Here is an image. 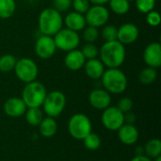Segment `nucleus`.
<instances>
[{
  "label": "nucleus",
  "instance_id": "obj_1",
  "mask_svg": "<svg viewBox=\"0 0 161 161\" xmlns=\"http://www.w3.org/2000/svg\"><path fill=\"white\" fill-rule=\"evenodd\" d=\"M125 47L119 41L105 42L99 49L100 60L105 67L119 68L125 60Z\"/></svg>",
  "mask_w": 161,
  "mask_h": 161
},
{
  "label": "nucleus",
  "instance_id": "obj_2",
  "mask_svg": "<svg viewBox=\"0 0 161 161\" xmlns=\"http://www.w3.org/2000/svg\"><path fill=\"white\" fill-rule=\"evenodd\" d=\"M38 25L42 35L54 37L63 27V17L54 8H46L39 15Z\"/></svg>",
  "mask_w": 161,
  "mask_h": 161
},
{
  "label": "nucleus",
  "instance_id": "obj_3",
  "mask_svg": "<svg viewBox=\"0 0 161 161\" xmlns=\"http://www.w3.org/2000/svg\"><path fill=\"white\" fill-rule=\"evenodd\" d=\"M101 80L104 89L109 93L120 94L127 88V77L119 68H108L105 70Z\"/></svg>",
  "mask_w": 161,
  "mask_h": 161
},
{
  "label": "nucleus",
  "instance_id": "obj_4",
  "mask_svg": "<svg viewBox=\"0 0 161 161\" xmlns=\"http://www.w3.org/2000/svg\"><path fill=\"white\" fill-rule=\"evenodd\" d=\"M46 94L47 92L43 84L35 80L25 84L22 92V100L27 108H40L42 106Z\"/></svg>",
  "mask_w": 161,
  "mask_h": 161
},
{
  "label": "nucleus",
  "instance_id": "obj_5",
  "mask_svg": "<svg viewBox=\"0 0 161 161\" xmlns=\"http://www.w3.org/2000/svg\"><path fill=\"white\" fill-rule=\"evenodd\" d=\"M68 131L74 139L83 141L92 132L91 120L83 113L75 114L69 120Z\"/></svg>",
  "mask_w": 161,
  "mask_h": 161
},
{
  "label": "nucleus",
  "instance_id": "obj_6",
  "mask_svg": "<svg viewBox=\"0 0 161 161\" xmlns=\"http://www.w3.org/2000/svg\"><path fill=\"white\" fill-rule=\"evenodd\" d=\"M66 106V97L60 91H53L46 94L42 107L43 111L48 117L57 118L64 110Z\"/></svg>",
  "mask_w": 161,
  "mask_h": 161
},
{
  "label": "nucleus",
  "instance_id": "obj_7",
  "mask_svg": "<svg viewBox=\"0 0 161 161\" xmlns=\"http://www.w3.org/2000/svg\"><path fill=\"white\" fill-rule=\"evenodd\" d=\"M13 71L16 77L25 84L35 81L39 74L38 65L29 58H22L17 59Z\"/></svg>",
  "mask_w": 161,
  "mask_h": 161
},
{
  "label": "nucleus",
  "instance_id": "obj_8",
  "mask_svg": "<svg viewBox=\"0 0 161 161\" xmlns=\"http://www.w3.org/2000/svg\"><path fill=\"white\" fill-rule=\"evenodd\" d=\"M57 49L69 52L76 49L80 43V37L78 32L71 30L69 28H61L54 37Z\"/></svg>",
  "mask_w": 161,
  "mask_h": 161
},
{
  "label": "nucleus",
  "instance_id": "obj_9",
  "mask_svg": "<svg viewBox=\"0 0 161 161\" xmlns=\"http://www.w3.org/2000/svg\"><path fill=\"white\" fill-rule=\"evenodd\" d=\"M86 24L94 27H101L108 24L110 14L108 8L104 5H92L85 13Z\"/></svg>",
  "mask_w": 161,
  "mask_h": 161
},
{
  "label": "nucleus",
  "instance_id": "obj_10",
  "mask_svg": "<svg viewBox=\"0 0 161 161\" xmlns=\"http://www.w3.org/2000/svg\"><path fill=\"white\" fill-rule=\"evenodd\" d=\"M101 121L107 129L116 131L125 124V113L117 107H108L102 113Z\"/></svg>",
  "mask_w": 161,
  "mask_h": 161
},
{
  "label": "nucleus",
  "instance_id": "obj_11",
  "mask_svg": "<svg viewBox=\"0 0 161 161\" xmlns=\"http://www.w3.org/2000/svg\"><path fill=\"white\" fill-rule=\"evenodd\" d=\"M57 47L54 38L47 35L40 36L35 42L36 55L42 59H48L52 58L56 53Z\"/></svg>",
  "mask_w": 161,
  "mask_h": 161
},
{
  "label": "nucleus",
  "instance_id": "obj_12",
  "mask_svg": "<svg viewBox=\"0 0 161 161\" xmlns=\"http://www.w3.org/2000/svg\"><path fill=\"white\" fill-rule=\"evenodd\" d=\"M143 60L148 67L158 69L161 66V45L158 42L149 43L143 51Z\"/></svg>",
  "mask_w": 161,
  "mask_h": 161
},
{
  "label": "nucleus",
  "instance_id": "obj_13",
  "mask_svg": "<svg viewBox=\"0 0 161 161\" xmlns=\"http://www.w3.org/2000/svg\"><path fill=\"white\" fill-rule=\"evenodd\" d=\"M140 35V30L138 26L132 23H125L118 28L117 41L122 44L127 45L135 42Z\"/></svg>",
  "mask_w": 161,
  "mask_h": 161
},
{
  "label": "nucleus",
  "instance_id": "obj_14",
  "mask_svg": "<svg viewBox=\"0 0 161 161\" xmlns=\"http://www.w3.org/2000/svg\"><path fill=\"white\" fill-rule=\"evenodd\" d=\"M89 102L92 108L98 110H104L110 106L111 96L105 89H95L89 95Z\"/></svg>",
  "mask_w": 161,
  "mask_h": 161
},
{
  "label": "nucleus",
  "instance_id": "obj_15",
  "mask_svg": "<svg viewBox=\"0 0 161 161\" xmlns=\"http://www.w3.org/2000/svg\"><path fill=\"white\" fill-rule=\"evenodd\" d=\"M3 108H4L5 113L8 116L12 117V118H18V117L23 116L27 109L22 98H18V97L8 98L5 102Z\"/></svg>",
  "mask_w": 161,
  "mask_h": 161
},
{
  "label": "nucleus",
  "instance_id": "obj_16",
  "mask_svg": "<svg viewBox=\"0 0 161 161\" xmlns=\"http://www.w3.org/2000/svg\"><path fill=\"white\" fill-rule=\"evenodd\" d=\"M86 60L81 50L76 48L67 52L64 58V64L71 71H78L84 67Z\"/></svg>",
  "mask_w": 161,
  "mask_h": 161
},
{
  "label": "nucleus",
  "instance_id": "obj_17",
  "mask_svg": "<svg viewBox=\"0 0 161 161\" xmlns=\"http://www.w3.org/2000/svg\"><path fill=\"white\" fill-rule=\"evenodd\" d=\"M118 137L124 144L133 145L139 140V130L133 125L124 124L118 129Z\"/></svg>",
  "mask_w": 161,
  "mask_h": 161
},
{
  "label": "nucleus",
  "instance_id": "obj_18",
  "mask_svg": "<svg viewBox=\"0 0 161 161\" xmlns=\"http://www.w3.org/2000/svg\"><path fill=\"white\" fill-rule=\"evenodd\" d=\"M85 74L92 79H100L105 72V65L99 58L87 59L84 64Z\"/></svg>",
  "mask_w": 161,
  "mask_h": 161
},
{
  "label": "nucleus",
  "instance_id": "obj_19",
  "mask_svg": "<svg viewBox=\"0 0 161 161\" xmlns=\"http://www.w3.org/2000/svg\"><path fill=\"white\" fill-rule=\"evenodd\" d=\"M63 23L65 24L67 28L74 30L75 32H79V31L83 30L87 25L84 14L78 13L76 11L69 12L65 16Z\"/></svg>",
  "mask_w": 161,
  "mask_h": 161
},
{
  "label": "nucleus",
  "instance_id": "obj_20",
  "mask_svg": "<svg viewBox=\"0 0 161 161\" xmlns=\"http://www.w3.org/2000/svg\"><path fill=\"white\" fill-rule=\"evenodd\" d=\"M40 133L44 138H51L54 135H56L58 130V124L55 120V118L52 117H46L43 118L41 124L39 125Z\"/></svg>",
  "mask_w": 161,
  "mask_h": 161
},
{
  "label": "nucleus",
  "instance_id": "obj_21",
  "mask_svg": "<svg viewBox=\"0 0 161 161\" xmlns=\"http://www.w3.org/2000/svg\"><path fill=\"white\" fill-rule=\"evenodd\" d=\"M143 149L146 157L155 159L158 157H160L161 142L158 139H152L146 142Z\"/></svg>",
  "mask_w": 161,
  "mask_h": 161
},
{
  "label": "nucleus",
  "instance_id": "obj_22",
  "mask_svg": "<svg viewBox=\"0 0 161 161\" xmlns=\"http://www.w3.org/2000/svg\"><path fill=\"white\" fill-rule=\"evenodd\" d=\"M25 114L26 122L32 126H38L43 119V113L40 108H28Z\"/></svg>",
  "mask_w": 161,
  "mask_h": 161
},
{
  "label": "nucleus",
  "instance_id": "obj_23",
  "mask_svg": "<svg viewBox=\"0 0 161 161\" xmlns=\"http://www.w3.org/2000/svg\"><path fill=\"white\" fill-rule=\"evenodd\" d=\"M16 9L15 0H0V19L10 18Z\"/></svg>",
  "mask_w": 161,
  "mask_h": 161
},
{
  "label": "nucleus",
  "instance_id": "obj_24",
  "mask_svg": "<svg viewBox=\"0 0 161 161\" xmlns=\"http://www.w3.org/2000/svg\"><path fill=\"white\" fill-rule=\"evenodd\" d=\"M110 9L117 15L126 14L130 9V2L128 0H109Z\"/></svg>",
  "mask_w": 161,
  "mask_h": 161
},
{
  "label": "nucleus",
  "instance_id": "obj_25",
  "mask_svg": "<svg viewBox=\"0 0 161 161\" xmlns=\"http://www.w3.org/2000/svg\"><path fill=\"white\" fill-rule=\"evenodd\" d=\"M158 77V72L157 69L152 67H146L142 69L139 75V80L143 85H150L156 81Z\"/></svg>",
  "mask_w": 161,
  "mask_h": 161
},
{
  "label": "nucleus",
  "instance_id": "obj_26",
  "mask_svg": "<svg viewBox=\"0 0 161 161\" xmlns=\"http://www.w3.org/2000/svg\"><path fill=\"white\" fill-rule=\"evenodd\" d=\"M16 58L10 54H5L0 57V71L3 73H8L13 71L16 64Z\"/></svg>",
  "mask_w": 161,
  "mask_h": 161
},
{
  "label": "nucleus",
  "instance_id": "obj_27",
  "mask_svg": "<svg viewBox=\"0 0 161 161\" xmlns=\"http://www.w3.org/2000/svg\"><path fill=\"white\" fill-rule=\"evenodd\" d=\"M83 142H84L85 147L88 150H91V151H96L101 146V138L97 134L92 133V132H91L83 140Z\"/></svg>",
  "mask_w": 161,
  "mask_h": 161
},
{
  "label": "nucleus",
  "instance_id": "obj_28",
  "mask_svg": "<svg viewBox=\"0 0 161 161\" xmlns=\"http://www.w3.org/2000/svg\"><path fill=\"white\" fill-rule=\"evenodd\" d=\"M81 52L86 59L96 58L99 56V49L93 42H87L83 45Z\"/></svg>",
  "mask_w": 161,
  "mask_h": 161
},
{
  "label": "nucleus",
  "instance_id": "obj_29",
  "mask_svg": "<svg viewBox=\"0 0 161 161\" xmlns=\"http://www.w3.org/2000/svg\"><path fill=\"white\" fill-rule=\"evenodd\" d=\"M118 27L113 25H105L102 29V37L106 42H111L117 40Z\"/></svg>",
  "mask_w": 161,
  "mask_h": 161
},
{
  "label": "nucleus",
  "instance_id": "obj_30",
  "mask_svg": "<svg viewBox=\"0 0 161 161\" xmlns=\"http://www.w3.org/2000/svg\"><path fill=\"white\" fill-rule=\"evenodd\" d=\"M134 1L137 9L142 13L146 14L147 12L155 9L156 0H134Z\"/></svg>",
  "mask_w": 161,
  "mask_h": 161
},
{
  "label": "nucleus",
  "instance_id": "obj_31",
  "mask_svg": "<svg viewBox=\"0 0 161 161\" xmlns=\"http://www.w3.org/2000/svg\"><path fill=\"white\" fill-rule=\"evenodd\" d=\"M83 38L87 42H94L99 38V30L97 27L88 25L83 30Z\"/></svg>",
  "mask_w": 161,
  "mask_h": 161
},
{
  "label": "nucleus",
  "instance_id": "obj_32",
  "mask_svg": "<svg viewBox=\"0 0 161 161\" xmlns=\"http://www.w3.org/2000/svg\"><path fill=\"white\" fill-rule=\"evenodd\" d=\"M72 7L74 11L85 14L91 7V3L89 0H72Z\"/></svg>",
  "mask_w": 161,
  "mask_h": 161
},
{
  "label": "nucleus",
  "instance_id": "obj_33",
  "mask_svg": "<svg viewBox=\"0 0 161 161\" xmlns=\"http://www.w3.org/2000/svg\"><path fill=\"white\" fill-rule=\"evenodd\" d=\"M160 14L158 11L153 9L146 13V22L150 26H153V27L158 26L160 25Z\"/></svg>",
  "mask_w": 161,
  "mask_h": 161
},
{
  "label": "nucleus",
  "instance_id": "obj_34",
  "mask_svg": "<svg viewBox=\"0 0 161 161\" xmlns=\"http://www.w3.org/2000/svg\"><path fill=\"white\" fill-rule=\"evenodd\" d=\"M72 7V0H54L53 8L58 12H64L70 9Z\"/></svg>",
  "mask_w": 161,
  "mask_h": 161
},
{
  "label": "nucleus",
  "instance_id": "obj_35",
  "mask_svg": "<svg viewBox=\"0 0 161 161\" xmlns=\"http://www.w3.org/2000/svg\"><path fill=\"white\" fill-rule=\"evenodd\" d=\"M117 108L123 113L129 112L132 109V108H133V101L129 97H123V98H121L119 100Z\"/></svg>",
  "mask_w": 161,
  "mask_h": 161
},
{
  "label": "nucleus",
  "instance_id": "obj_36",
  "mask_svg": "<svg viewBox=\"0 0 161 161\" xmlns=\"http://www.w3.org/2000/svg\"><path fill=\"white\" fill-rule=\"evenodd\" d=\"M127 122V124H129V125H133L134 123H135V121H136V116H135V114L134 113H132V112H126L125 114V122Z\"/></svg>",
  "mask_w": 161,
  "mask_h": 161
},
{
  "label": "nucleus",
  "instance_id": "obj_37",
  "mask_svg": "<svg viewBox=\"0 0 161 161\" xmlns=\"http://www.w3.org/2000/svg\"><path fill=\"white\" fill-rule=\"evenodd\" d=\"M130 161H152L150 158L144 156V155H142V156H136L134 158H132Z\"/></svg>",
  "mask_w": 161,
  "mask_h": 161
},
{
  "label": "nucleus",
  "instance_id": "obj_38",
  "mask_svg": "<svg viewBox=\"0 0 161 161\" xmlns=\"http://www.w3.org/2000/svg\"><path fill=\"white\" fill-rule=\"evenodd\" d=\"M89 1L92 5H105V4L108 3L109 0H89Z\"/></svg>",
  "mask_w": 161,
  "mask_h": 161
},
{
  "label": "nucleus",
  "instance_id": "obj_39",
  "mask_svg": "<svg viewBox=\"0 0 161 161\" xmlns=\"http://www.w3.org/2000/svg\"><path fill=\"white\" fill-rule=\"evenodd\" d=\"M154 161H161V157H158L157 158H155Z\"/></svg>",
  "mask_w": 161,
  "mask_h": 161
},
{
  "label": "nucleus",
  "instance_id": "obj_40",
  "mask_svg": "<svg viewBox=\"0 0 161 161\" xmlns=\"http://www.w3.org/2000/svg\"><path fill=\"white\" fill-rule=\"evenodd\" d=\"M128 1H129V2H131V1H134V0H128Z\"/></svg>",
  "mask_w": 161,
  "mask_h": 161
},
{
  "label": "nucleus",
  "instance_id": "obj_41",
  "mask_svg": "<svg viewBox=\"0 0 161 161\" xmlns=\"http://www.w3.org/2000/svg\"><path fill=\"white\" fill-rule=\"evenodd\" d=\"M21 1H28V0H21Z\"/></svg>",
  "mask_w": 161,
  "mask_h": 161
}]
</instances>
